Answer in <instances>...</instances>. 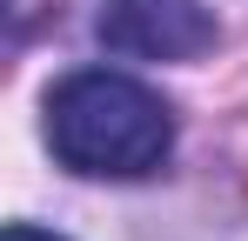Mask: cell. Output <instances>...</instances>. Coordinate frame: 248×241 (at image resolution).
<instances>
[{
  "instance_id": "1",
  "label": "cell",
  "mask_w": 248,
  "mask_h": 241,
  "mask_svg": "<svg viewBox=\"0 0 248 241\" xmlns=\"http://www.w3.org/2000/svg\"><path fill=\"white\" fill-rule=\"evenodd\" d=\"M47 148L87 181H148L174 148V114L148 80L121 67H74L47 87Z\"/></svg>"
},
{
  "instance_id": "3",
  "label": "cell",
  "mask_w": 248,
  "mask_h": 241,
  "mask_svg": "<svg viewBox=\"0 0 248 241\" xmlns=\"http://www.w3.org/2000/svg\"><path fill=\"white\" fill-rule=\"evenodd\" d=\"M0 241H67V235H47V228H34V221H14Z\"/></svg>"
},
{
  "instance_id": "2",
  "label": "cell",
  "mask_w": 248,
  "mask_h": 241,
  "mask_svg": "<svg viewBox=\"0 0 248 241\" xmlns=\"http://www.w3.org/2000/svg\"><path fill=\"white\" fill-rule=\"evenodd\" d=\"M94 34L108 54L127 60H202L221 27L202 0H101Z\"/></svg>"
}]
</instances>
